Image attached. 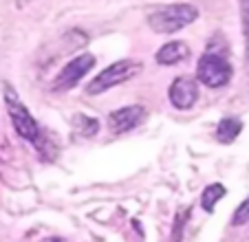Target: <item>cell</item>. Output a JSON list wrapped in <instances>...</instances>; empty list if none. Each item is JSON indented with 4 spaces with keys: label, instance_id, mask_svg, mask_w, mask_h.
I'll use <instances>...</instances> for the list:
<instances>
[{
    "label": "cell",
    "instance_id": "obj_1",
    "mask_svg": "<svg viewBox=\"0 0 249 242\" xmlns=\"http://www.w3.org/2000/svg\"><path fill=\"white\" fill-rule=\"evenodd\" d=\"M196 18H198L196 7L188 5V2H179V5H165L155 9L148 16V24L157 33H177L183 27L192 24Z\"/></svg>",
    "mask_w": 249,
    "mask_h": 242
},
{
    "label": "cell",
    "instance_id": "obj_2",
    "mask_svg": "<svg viewBox=\"0 0 249 242\" xmlns=\"http://www.w3.org/2000/svg\"><path fill=\"white\" fill-rule=\"evenodd\" d=\"M5 106H7V112H9L14 130L18 132L24 141H29V143H33V145L40 143V137L42 135H40L38 121L31 117V112L27 110V106H24L22 102H20L18 93H16L9 84H5Z\"/></svg>",
    "mask_w": 249,
    "mask_h": 242
},
{
    "label": "cell",
    "instance_id": "obj_3",
    "mask_svg": "<svg viewBox=\"0 0 249 242\" xmlns=\"http://www.w3.org/2000/svg\"><path fill=\"white\" fill-rule=\"evenodd\" d=\"M141 70V64L135 60H119L115 64H110L108 69H104L93 82H89L86 86V93L89 95H99L106 93V90L115 88V86L124 84L128 79H132L137 73Z\"/></svg>",
    "mask_w": 249,
    "mask_h": 242
},
{
    "label": "cell",
    "instance_id": "obj_4",
    "mask_svg": "<svg viewBox=\"0 0 249 242\" xmlns=\"http://www.w3.org/2000/svg\"><path fill=\"white\" fill-rule=\"evenodd\" d=\"M231 75H234L231 64L218 53H205V55H201V60L196 64V79L201 84L210 86V88L227 86Z\"/></svg>",
    "mask_w": 249,
    "mask_h": 242
},
{
    "label": "cell",
    "instance_id": "obj_5",
    "mask_svg": "<svg viewBox=\"0 0 249 242\" xmlns=\"http://www.w3.org/2000/svg\"><path fill=\"white\" fill-rule=\"evenodd\" d=\"M95 66V57L90 53H82L75 60H71L69 64H64V69L57 73L55 82H53V90H69L73 86L80 84V79L89 73Z\"/></svg>",
    "mask_w": 249,
    "mask_h": 242
},
{
    "label": "cell",
    "instance_id": "obj_6",
    "mask_svg": "<svg viewBox=\"0 0 249 242\" xmlns=\"http://www.w3.org/2000/svg\"><path fill=\"white\" fill-rule=\"evenodd\" d=\"M168 97L177 110H190L198 99V79L177 77L168 88Z\"/></svg>",
    "mask_w": 249,
    "mask_h": 242
},
{
    "label": "cell",
    "instance_id": "obj_7",
    "mask_svg": "<svg viewBox=\"0 0 249 242\" xmlns=\"http://www.w3.org/2000/svg\"><path fill=\"white\" fill-rule=\"evenodd\" d=\"M143 115H146V108L143 106H126V108H119V110H113L108 115L110 132L124 135V132L135 130V128L141 123Z\"/></svg>",
    "mask_w": 249,
    "mask_h": 242
},
{
    "label": "cell",
    "instance_id": "obj_8",
    "mask_svg": "<svg viewBox=\"0 0 249 242\" xmlns=\"http://www.w3.org/2000/svg\"><path fill=\"white\" fill-rule=\"evenodd\" d=\"M188 55H190V49L185 42H168L157 51L155 60H157V64H161V66H172V64L183 62Z\"/></svg>",
    "mask_w": 249,
    "mask_h": 242
},
{
    "label": "cell",
    "instance_id": "obj_9",
    "mask_svg": "<svg viewBox=\"0 0 249 242\" xmlns=\"http://www.w3.org/2000/svg\"><path fill=\"white\" fill-rule=\"evenodd\" d=\"M240 132H243V121L236 119V117H225V119L218 121L216 126V139L227 145V143H234Z\"/></svg>",
    "mask_w": 249,
    "mask_h": 242
},
{
    "label": "cell",
    "instance_id": "obj_10",
    "mask_svg": "<svg viewBox=\"0 0 249 242\" xmlns=\"http://www.w3.org/2000/svg\"><path fill=\"white\" fill-rule=\"evenodd\" d=\"M225 194H227V190H225V185H221V183H212V185H207L205 191H203V196H201L203 209H205V211H214V205H216V203Z\"/></svg>",
    "mask_w": 249,
    "mask_h": 242
},
{
    "label": "cell",
    "instance_id": "obj_11",
    "mask_svg": "<svg viewBox=\"0 0 249 242\" xmlns=\"http://www.w3.org/2000/svg\"><path fill=\"white\" fill-rule=\"evenodd\" d=\"M73 123H75L77 132H80L82 137H95L99 130V121L93 119V117H86V115H75Z\"/></svg>",
    "mask_w": 249,
    "mask_h": 242
},
{
    "label": "cell",
    "instance_id": "obj_12",
    "mask_svg": "<svg viewBox=\"0 0 249 242\" xmlns=\"http://www.w3.org/2000/svg\"><path fill=\"white\" fill-rule=\"evenodd\" d=\"M240 2V22H243V35H245V55L249 62V0H238Z\"/></svg>",
    "mask_w": 249,
    "mask_h": 242
},
{
    "label": "cell",
    "instance_id": "obj_13",
    "mask_svg": "<svg viewBox=\"0 0 249 242\" xmlns=\"http://www.w3.org/2000/svg\"><path fill=\"white\" fill-rule=\"evenodd\" d=\"M247 223H249V196L236 207L234 216H231V225H234V227H243V225H247Z\"/></svg>",
    "mask_w": 249,
    "mask_h": 242
},
{
    "label": "cell",
    "instance_id": "obj_14",
    "mask_svg": "<svg viewBox=\"0 0 249 242\" xmlns=\"http://www.w3.org/2000/svg\"><path fill=\"white\" fill-rule=\"evenodd\" d=\"M47 242H62L60 238H51V240H47Z\"/></svg>",
    "mask_w": 249,
    "mask_h": 242
}]
</instances>
